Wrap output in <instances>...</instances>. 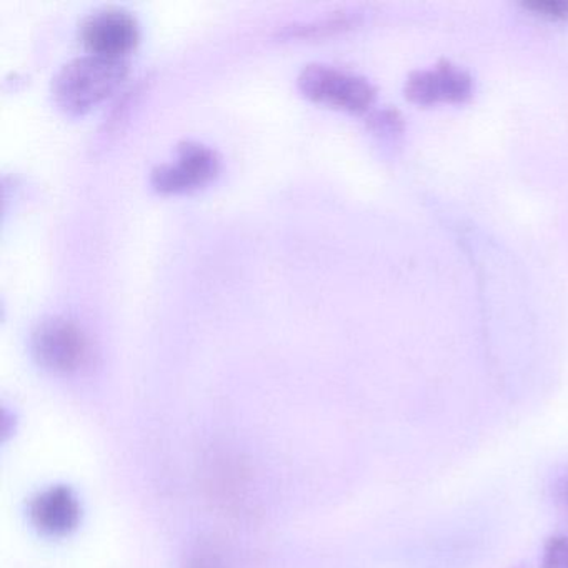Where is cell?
Instances as JSON below:
<instances>
[{
  "label": "cell",
  "instance_id": "obj_1",
  "mask_svg": "<svg viewBox=\"0 0 568 568\" xmlns=\"http://www.w3.org/2000/svg\"><path fill=\"white\" fill-rule=\"evenodd\" d=\"M129 74L128 59L85 54L68 62L52 81L55 104L72 115H82L115 94Z\"/></svg>",
  "mask_w": 568,
  "mask_h": 568
},
{
  "label": "cell",
  "instance_id": "obj_2",
  "mask_svg": "<svg viewBox=\"0 0 568 568\" xmlns=\"http://www.w3.org/2000/svg\"><path fill=\"white\" fill-rule=\"evenodd\" d=\"M297 88L317 104L362 114L372 108L375 89L367 79L327 64H308L297 78Z\"/></svg>",
  "mask_w": 568,
  "mask_h": 568
},
{
  "label": "cell",
  "instance_id": "obj_3",
  "mask_svg": "<svg viewBox=\"0 0 568 568\" xmlns=\"http://www.w3.org/2000/svg\"><path fill=\"white\" fill-rule=\"evenodd\" d=\"M36 361L54 374H72L88 362L89 342L84 331L71 318L42 321L32 334Z\"/></svg>",
  "mask_w": 568,
  "mask_h": 568
},
{
  "label": "cell",
  "instance_id": "obj_4",
  "mask_svg": "<svg viewBox=\"0 0 568 568\" xmlns=\"http://www.w3.org/2000/svg\"><path fill=\"white\" fill-rule=\"evenodd\" d=\"M219 171L221 159L214 149L187 141L178 145L174 161L159 164L152 171L151 184L161 194H184L214 181Z\"/></svg>",
  "mask_w": 568,
  "mask_h": 568
},
{
  "label": "cell",
  "instance_id": "obj_5",
  "mask_svg": "<svg viewBox=\"0 0 568 568\" xmlns=\"http://www.w3.org/2000/svg\"><path fill=\"white\" fill-rule=\"evenodd\" d=\"M89 54L125 59L141 39L138 19L124 9H101L82 21L79 29Z\"/></svg>",
  "mask_w": 568,
  "mask_h": 568
},
{
  "label": "cell",
  "instance_id": "obj_6",
  "mask_svg": "<svg viewBox=\"0 0 568 568\" xmlns=\"http://www.w3.org/2000/svg\"><path fill=\"white\" fill-rule=\"evenodd\" d=\"M474 92L471 78L464 69L442 62L424 71L414 72L405 84V95L418 105H434L440 102L462 104Z\"/></svg>",
  "mask_w": 568,
  "mask_h": 568
},
{
  "label": "cell",
  "instance_id": "obj_7",
  "mask_svg": "<svg viewBox=\"0 0 568 568\" xmlns=\"http://www.w3.org/2000/svg\"><path fill=\"white\" fill-rule=\"evenodd\" d=\"M29 511L36 528L51 537L71 534L81 520L78 497L68 487H52L42 491L32 500Z\"/></svg>",
  "mask_w": 568,
  "mask_h": 568
},
{
  "label": "cell",
  "instance_id": "obj_8",
  "mask_svg": "<svg viewBox=\"0 0 568 568\" xmlns=\"http://www.w3.org/2000/svg\"><path fill=\"white\" fill-rule=\"evenodd\" d=\"M541 568H568V537L555 535L548 538L541 555Z\"/></svg>",
  "mask_w": 568,
  "mask_h": 568
},
{
  "label": "cell",
  "instance_id": "obj_9",
  "mask_svg": "<svg viewBox=\"0 0 568 568\" xmlns=\"http://www.w3.org/2000/svg\"><path fill=\"white\" fill-rule=\"evenodd\" d=\"M184 568H224V560L215 545L202 544L189 555Z\"/></svg>",
  "mask_w": 568,
  "mask_h": 568
},
{
  "label": "cell",
  "instance_id": "obj_10",
  "mask_svg": "<svg viewBox=\"0 0 568 568\" xmlns=\"http://www.w3.org/2000/svg\"><path fill=\"white\" fill-rule=\"evenodd\" d=\"M524 8L547 19H568V0H528Z\"/></svg>",
  "mask_w": 568,
  "mask_h": 568
},
{
  "label": "cell",
  "instance_id": "obj_11",
  "mask_svg": "<svg viewBox=\"0 0 568 568\" xmlns=\"http://www.w3.org/2000/svg\"><path fill=\"white\" fill-rule=\"evenodd\" d=\"M554 501L558 514L568 524V474L555 481Z\"/></svg>",
  "mask_w": 568,
  "mask_h": 568
}]
</instances>
